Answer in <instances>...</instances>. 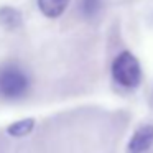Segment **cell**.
Wrapping results in <instances>:
<instances>
[{
    "mask_svg": "<svg viewBox=\"0 0 153 153\" xmlns=\"http://www.w3.org/2000/svg\"><path fill=\"white\" fill-rule=\"evenodd\" d=\"M112 79L123 89H137L142 82V66L132 51H122L112 61L110 66Z\"/></svg>",
    "mask_w": 153,
    "mask_h": 153,
    "instance_id": "cell-2",
    "label": "cell"
},
{
    "mask_svg": "<svg viewBox=\"0 0 153 153\" xmlns=\"http://www.w3.org/2000/svg\"><path fill=\"white\" fill-rule=\"evenodd\" d=\"M31 81L28 73L15 63L0 66V97L5 100H20L28 94Z\"/></svg>",
    "mask_w": 153,
    "mask_h": 153,
    "instance_id": "cell-1",
    "label": "cell"
},
{
    "mask_svg": "<svg viewBox=\"0 0 153 153\" xmlns=\"http://www.w3.org/2000/svg\"><path fill=\"white\" fill-rule=\"evenodd\" d=\"M23 25V15L18 8L4 5L0 7V27L7 31H15Z\"/></svg>",
    "mask_w": 153,
    "mask_h": 153,
    "instance_id": "cell-4",
    "label": "cell"
},
{
    "mask_svg": "<svg viewBox=\"0 0 153 153\" xmlns=\"http://www.w3.org/2000/svg\"><path fill=\"white\" fill-rule=\"evenodd\" d=\"M152 146H153V125L152 123L140 125L128 140V152L146 153Z\"/></svg>",
    "mask_w": 153,
    "mask_h": 153,
    "instance_id": "cell-3",
    "label": "cell"
},
{
    "mask_svg": "<svg viewBox=\"0 0 153 153\" xmlns=\"http://www.w3.org/2000/svg\"><path fill=\"white\" fill-rule=\"evenodd\" d=\"M104 2L102 0H79L77 12L84 20H94L102 13Z\"/></svg>",
    "mask_w": 153,
    "mask_h": 153,
    "instance_id": "cell-7",
    "label": "cell"
},
{
    "mask_svg": "<svg viewBox=\"0 0 153 153\" xmlns=\"http://www.w3.org/2000/svg\"><path fill=\"white\" fill-rule=\"evenodd\" d=\"M35 125H36V120L33 117H27V119L17 120V122H12L10 125L7 127V133L10 137H15V138H22V137H27L33 132Z\"/></svg>",
    "mask_w": 153,
    "mask_h": 153,
    "instance_id": "cell-6",
    "label": "cell"
},
{
    "mask_svg": "<svg viewBox=\"0 0 153 153\" xmlns=\"http://www.w3.org/2000/svg\"><path fill=\"white\" fill-rule=\"evenodd\" d=\"M71 0H36L38 10L46 18H58L66 12Z\"/></svg>",
    "mask_w": 153,
    "mask_h": 153,
    "instance_id": "cell-5",
    "label": "cell"
}]
</instances>
